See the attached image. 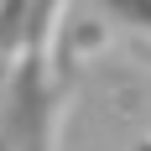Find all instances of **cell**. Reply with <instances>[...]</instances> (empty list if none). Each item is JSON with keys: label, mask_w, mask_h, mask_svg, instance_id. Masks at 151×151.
Instances as JSON below:
<instances>
[{"label": "cell", "mask_w": 151, "mask_h": 151, "mask_svg": "<svg viewBox=\"0 0 151 151\" xmlns=\"http://www.w3.org/2000/svg\"><path fill=\"white\" fill-rule=\"evenodd\" d=\"M31 21H37V0H0V63L21 58V47L31 37Z\"/></svg>", "instance_id": "obj_2"}, {"label": "cell", "mask_w": 151, "mask_h": 151, "mask_svg": "<svg viewBox=\"0 0 151 151\" xmlns=\"http://www.w3.org/2000/svg\"><path fill=\"white\" fill-rule=\"evenodd\" d=\"M130 151H151V136H146V141H136V146H130Z\"/></svg>", "instance_id": "obj_4"}, {"label": "cell", "mask_w": 151, "mask_h": 151, "mask_svg": "<svg viewBox=\"0 0 151 151\" xmlns=\"http://www.w3.org/2000/svg\"><path fill=\"white\" fill-rule=\"evenodd\" d=\"M58 11L63 0H37V21L21 47L5 104H0V151H58L63 109L73 94V63L78 52L63 47V68H52V37H58Z\"/></svg>", "instance_id": "obj_1"}, {"label": "cell", "mask_w": 151, "mask_h": 151, "mask_svg": "<svg viewBox=\"0 0 151 151\" xmlns=\"http://www.w3.org/2000/svg\"><path fill=\"white\" fill-rule=\"evenodd\" d=\"M94 5H99V11H104L115 26L151 37V0H94Z\"/></svg>", "instance_id": "obj_3"}]
</instances>
